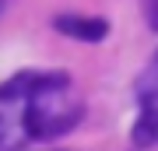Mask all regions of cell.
Segmentation results:
<instances>
[{"mask_svg":"<svg viewBox=\"0 0 158 151\" xmlns=\"http://www.w3.org/2000/svg\"><path fill=\"white\" fill-rule=\"evenodd\" d=\"M70 78L63 70H21L0 84V102H32L39 95L67 91Z\"/></svg>","mask_w":158,"mask_h":151,"instance_id":"2","label":"cell"},{"mask_svg":"<svg viewBox=\"0 0 158 151\" xmlns=\"http://www.w3.org/2000/svg\"><path fill=\"white\" fill-rule=\"evenodd\" d=\"M60 35L67 39H77V42H102L109 35V21L106 18H81V14H60L53 21Z\"/></svg>","mask_w":158,"mask_h":151,"instance_id":"3","label":"cell"},{"mask_svg":"<svg viewBox=\"0 0 158 151\" xmlns=\"http://www.w3.org/2000/svg\"><path fill=\"white\" fill-rule=\"evenodd\" d=\"M4 144H7V127H4V120H0V151H4Z\"/></svg>","mask_w":158,"mask_h":151,"instance_id":"7","label":"cell"},{"mask_svg":"<svg viewBox=\"0 0 158 151\" xmlns=\"http://www.w3.org/2000/svg\"><path fill=\"white\" fill-rule=\"evenodd\" d=\"M7 4H11V0H0V14H4V7H7Z\"/></svg>","mask_w":158,"mask_h":151,"instance_id":"8","label":"cell"},{"mask_svg":"<svg viewBox=\"0 0 158 151\" xmlns=\"http://www.w3.org/2000/svg\"><path fill=\"white\" fill-rule=\"evenodd\" d=\"M148 25L158 32V0H148Z\"/></svg>","mask_w":158,"mask_h":151,"instance_id":"6","label":"cell"},{"mask_svg":"<svg viewBox=\"0 0 158 151\" xmlns=\"http://www.w3.org/2000/svg\"><path fill=\"white\" fill-rule=\"evenodd\" d=\"M137 99L141 102H158V53L148 60V67L137 74Z\"/></svg>","mask_w":158,"mask_h":151,"instance_id":"5","label":"cell"},{"mask_svg":"<svg viewBox=\"0 0 158 151\" xmlns=\"http://www.w3.org/2000/svg\"><path fill=\"white\" fill-rule=\"evenodd\" d=\"M130 137H134V144H158V102H148Z\"/></svg>","mask_w":158,"mask_h":151,"instance_id":"4","label":"cell"},{"mask_svg":"<svg viewBox=\"0 0 158 151\" xmlns=\"http://www.w3.org/2000/svg\"><path fill=\"white\" fill-rule=\"evenodd\" d=\"M60 91H53V95H39L32 102H25V134H28L32 141H49V137H60L67 134V130H74L81 123V116H85V109L81 106H67V102L56 99Z\"/></svg>","mask_w":158,"mask_h":151,"instance_id":"1","label":"cell"}]
</instances>
